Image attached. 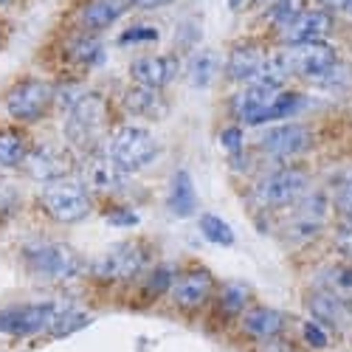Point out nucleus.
Listing matches in <instances>:
<instances>
[{
	"label": "nucleus",
	"instance_id": "obj_29",
	"mask_svg": "<svg viewBox=\"0 0 352 352\" xmlns=\"http://www.w3.org/2000/svg\"><path fill=\"white\" fill-rule=\"evenodd\" d=\"M321 287L336 290L341 296H352V265H330L321 274Z\"/></svg>",
	"mask_w": 352,
	"mask_h": 352
},
{
	"label": "nucleus",
	"instance_id": "obj_25",
	"mask_svg": "<svg viewBox=\"0 0 352 352\" xmlns=\"http://www.w3.org/2000/svg\"><path fill=\"white\" fill-rule=\"evenodd\" d=\"M68 51L79 65H102L104 63V45L96 37H74Z\"/></svg>",
	"mask_w": 352,
	"mask_h": 352
},
{
	"label": "nucleus",
	"instance_id": "obj_5",
	"mask_svg": "<svg viewBox=\"0 0 352 352\" xmlns=\"http://www.w3.org/2000/svg\"><path fill=\"white\" fill-rule=\"evenodd\" d=\"M25 265L32 274L51 279V282H65L74 279L82 271V262L74 248L65 243H34L25 248Z\"/></svg>",
	"mask_w": 352,
	"mask_h": 352
},
{
	"label": "nucleus",
	"instance_id": "obj_35",
	"mask_svg": "<svg viewBox=\"0 0 352 352\" xmlns=\"http://www.w3.org/2000/svg\"><path fill=\"white\" fill-rule=\"evenodd\" d=\"M220 141H223V146L231 155H240V150H243V130L240 127H228V130H223Z\"/></svg>",
	"mask_w": 352,
	"mask_h": 352
},
{
	"label": "nucleus",
	"instance_id": "obj_34",
	"mask_svg": "<svg viewBox=\"0 0 352 352\" xmlns=\"http://www.w3.org/2000/svg\"><path fill=\"white\" fill-rule=\"evenodd\" d=\"M336 206H338V212L349 220L352 217V178H346L344 184H341V189H338V195H336Z\"/></svg>",
	"mask_w": 352,
	"mask_h": 352
},
{
	"label": "nucleus",
	"instance_id": "obj_42",
	"mask_svg": "<svg viewBox=\"0 0 352 352\" xmlns=\"http://www.w3.org/2000/svg\"><path fill=\"white\" fill-rule=\"evenodd\" d=\"M349 226H352V217H349Z\"/></svg>",
	"mask_w": 352,
	"mask_h": 352
},
{
	"label": "nucleus",
	"instance_id": "obj_2",
	"mask_svg": "<svg viewBox=\"0 0 352 352\" xmlns=\"http://www.w3.org/2000/svg\"><path fill=\"white\" fill-rule=\"evenodd\" d=\"M104 124H107V107L99 94H82L79 99H74V104H68L65 135L76 150L94 153Z\"/></svg>",
	"mask_w": 352,
	"mask_h": 352
},
{
	"label": "nucleus",
	"instance_id": "obj_32",
	"mask_svg": "<svg viewBox=\"0 0 352 352\" xmlns=\"http://www.w3.org/2000/svg\"><path fill=\"white\" fill-rule=\"evenodd\" d=\"M155 40H158V32H155V28H150V25H133V28H127V32H122V37H119L122 45H133V43H155Z\"/></svg>",
	"mask_w": 352,
	"mask_h": 352
},
{
	"label": "nucleus",
	"instance_id": "obj_22",
	"mask_svg": "<svg viewBox=\"0 0 352 352\" xmlns=\"http://www.w3.org/2000/svg\"><path fill=\"white\" fill-rule=\"evenodd\" d=\"M124 110L130 116H141V119H161L166 113V102L161 99V91L135 85L124 94Z\"/></svg>",
	"mask_w": 352,
	"mask_h": 352
},
{
	"label": "nucleus",
	"instance_id": "obj_31",
	"mask_svg": "<svg viewBox=\"0 0 352 352\" xmlns=\"http://www.w3.org/2000/svg\"><path fill=\"white\" fill-rule=\"evenodd\" d=\"M302 336H305V341H307L310 346H316V349H324V346L330 344V333H327V327H324V324H318V321H305Z\"/></svg>",
	"mask_w": 352,
	"mask_h": 352
},
{
	"label": "nucleus",
	"instance_id": "obj_23",
	"mask_svg": "<svg viewBox=\"0 0 352 352\" xmlns=\"http://www.w3.org/2000/svg\"><path fill=\"white\" fill-rule=\"evenodd\" d=\"M169 209L172 214L178 217H189L197 209V192H195V181L186 169H178L172 175V184H169Z\"/></svg>",
	"mask_w": 352,
	"mask_h": 352
},
{
	"label": "nucleus",
	"instance_id": "obj_20",
	"mask_svg": "<svg viewBox=\"0 0 352 352\" xmlns=\"http://www.w3.org/2000/svg\"><path fill=\"white\" fill-rule=\"evenodd\" d=\"M127 6H133L130 0H87L82 14H79V20H82V25L87 28V32L96 34V32L110 28L116 20L127 12Z\"/></svg>",
	"mask_w": 352,
	"mask_h": 352
},
{
	"label": "nucleus",
	"instance_id": "obj_41",
	"mask_svg": "<svg viewBox=\"0 0 352 352\" xmlns=\"http://www.w3.org/2000/svg\"><path fill=\"white\" fill-rule=\"evenodd\" d=\"M344 12H346V14L352 17V0H346V6H344Z\"/></svg>",
	"mask_w": 352,
	"mask_h": 352
},
{
	"label": "nucleus",
	"instance_id": "obj_13",
	"mask_svg": "<svg viewBox=\"0 0 352 352\" xmlns=\"http://www.w3.org/2000/svg\"><path fill=\"white\" fill-rule=\"evenodd\" d=\"M212 290H214L212 274L203 271V268H192V271H186V274H181L178 279H175L169 293H172V302L181 310H197L212 296Z\"/></svg>",
	"mask_w": 352,
	"mask_h": 352
},
{
	"label": "nucleus",
	"instance_id": "obj_15",
	"mask_svg": "<svg viewBox=\"0 0 352 352\" xmlns=\"http://www.w3.org/2000/svg\"><path fill=\"white\" fill-rule=\"evenodd\" d=\"M130 76L135 85L153 87V91H164V87L178 76V60L172 54H155V56H141L130 65Z\"/></svg>",
	"mask_w": 352,
	"mask_h": 352
},
{
	"label": "nucleus",
	"instance_id": "obj_36",
	"mask_svg": "<svg viewBox=\"0 0 352 352\" xmlns=\"http://www.w3.org/2000/svg\"><path fill=\"white\" fill-rule=\"evenodd\" d=\"M336 248H338L341 256H346V259L352 262V226H349V223L341 226V231L336 234Z\"/></svg>",
	"mask_w": 352,
	"mask_h": 352
},
{
	"label": "nucleus",
	"instance_id": "obj_10",
	"mask_svg": "<svg viewBox=\"0 0 352 352\" xmlns=\"http://www.w3.org/2000/svg\"><path fill=\"white\" fill-rule=\"evenodd\" d=\"M146 265V251L138 243H122L94 262V276L99 279H133Z\"/></svg>",
	"mask_w": 352,
	"mask_h": 352
},
{
	"label": "nucleus",
	"instance_id": "obj_21",
	"mask_svg": "<svg viewBox=\"0 0 352 352\" xmlns=\"http://www.w3.org/2000/svg\"><path fill=\"white\" fill-rule=\"evenodd\" d=\"M25 166L32 169L40 181H56V178H65L68 175V161H65V153H60L56 146H51V144H43V146H37V150H32L28 153V158H25Z\"/></svg>",
	"mask_w": 352,
	"mask_h": 352
},
{
	"label": "nucleus",
	"instance_id": "obj_17",
	"mask_svg": "<svg viewBox=\"0 0 352 352\" xmlns=\"http://www.w3.org/2000/svg\"><path fill=\"white\" fill-rule=\"evenodd\" d=\"M327 217V200L321 192H313V195H305L299 203H296V214L290 220V237L293 240H310L318 234L321 223Z\"/></svg>",
	"mask_w": 352,
	"mask_h": 352
},
{
	"label": "nucleus",
	"instance_id": "obj_27",
	"mask_svg": "<svg viewBox=\"0 0 352 352\" xmlns=\"http://www.w3.org/2000/svg\"><path fill=\"white\" fill-rule=\"evenodd\" d=\"M200 231H203V237H206L209 243H214V245H223V248L234 245L231 226L223 217H217V214H203L200 217Z\"/></svg>",
	"mask_w": 352,
	"mask_h": 352
},
{
	"label": "nucleus",
	"instance_id": "obj_4",
	"mask_svg": "<svg viewBox=\"0 0 352 352\" xmlns=\"http://www.w3.org/2000/svg\"><path fill=\"white\" fill-rule=\"evenodd\" d=\"M161 153V146L155 141V135L144 127H119L110 135L107 144V155L119 164L124 172H135L150 166Z\"/></svg>",
	"mask_w": 352,
	"mask_h": 352
},
{
	"label": "nucleus",
	"instance_id": "obj_1",
	"mask_svg": "<svg viewBox=\"0 0 352 352\" xmlns=\"http://www.w3.org/2000/svg\"><path fill=\"white\" fill-rule=\"evenodd\" d=\"M40 203L51 220L56 223H79L85 220L87 214L94 212V197H91V189L85 186L82 178H74V175H65V178H56V181H48L43 195H40Z\"/></svg>",
	"mask_w": 352,
	"mask_h": 352
},
{
	"label": "nucleus",
	"instance_id": "obj_33",
	"mask_svg": "<svg viewBox=\"0 0 352 352\" xmlns=\"http://www.w3.org/2000/svg\"><path fill=\"white\" fill-rule=\"evenodd\" d=\"M82 324H87V316H82V313H60V318L54 321L51 333L54 336H65V333H71V330H76Z\"/></svg>",
	"mask_w": 352,
	"mask_h": 352
},
{
	"label": "nucleus",
	"instance_id": "obj_3",
	"mask_svg": "<svg viewBox=\"0 0 352 352\" xmlns=\"http://www.w3.org/2000/svg\"><path fill=\"white\" fill-rule=\"evenodd\" d=\"M310 175L302 166H279L268 172L265 178L256 184V203L268 209H285L296 206V203L307 195Z\"/></svg>",
	"mask_w": 352,
	"mask_h": 352
},
{
	"label": "nucleus",
	"instance_id": "obj_16",
	"mask_svg": "<svg viewBox=\"0 0 352 352\" xmlns=\"http://www.w3.org/2000/svg\"><path fill=\"white\" fill-rule=\"evenodd\" d=\"M127 178V172L116 164L110 155H96L91 153V158L85 161V169H82V181L85 186L96 192V195H107V192H116Z\"/></svg>",
	"mask_w": 352,
	"mask_h": 352
},
{
	"label": "nucleus",
	"instance_id": "obj_12",
	"mask_svg": "<svg viewBox=\"0 0 352 352\" xmlns=\"http://www.w3.org/2000/svg\"><path fill=\"white\" fill-rule=\"evenodd\" d=\"M307 310L313 316V321L324 327H344L352 318V302L349 296H341L336 290L327 287H316L307 296Z\"/></svg>",
	"mask_w": 352,
	"mask_h": 352
},
{
	"label": "nucleus",
	"instance_id": "obj_8",
	"mask_svg": "<svg viewBox=\"0 0 352 352\" xmlns=\"http://www.w3.org/2000/svg\"><path fill=\"white\" fill-rule=\"evenodd\" d=\"M54 104V87L40 79L17 82L6 94V113L14 122H40Z\"/></svg>",
	"mask_w": 352,
	"mask_h": 352
},
{
	"label": "nucleus",
	"instance_id": "obj_40",
	"mask_svg": "<svg viewBox=\"0 0 352 352\" xmlns=\"http://www.w3.org/2000/svg\"><path fill=\"white\" fill-rule=\"evenodd\" d=\"M130 3H133L135 9H161V6L172 3V0H130Z\"/></svg>",
	"mask_w": 352,
	"mask_h": 352
},
{
	"label": "nucleus",
	"instance_id": "obj_26",
	"mask_svg": "<svg viewBox=\"0 0 352 352\" xmlns=\"http://www.w3.org/2000/svg\"><path fill=\"white\" fill-rule=\"evenodd\" d=\"M217 74V54L214 51H200L192 65H189V79L195 87H209Z\"/></svg>",
	"mask_w": 352,
	"mask_h": 352
},
{
	"label": "nucleus",
	"instance_id": "obj_19",
	"mask_svg": "<svg viewBox=\"0 0 352 352\" xmlns=\"http://www.w3.org/2000/svg\"><path fill=\"white\" fill-rule=\"evenodd\" d=\"M285 330V313L274 310V307H248L243 313V333L256 338V341H271Z\"/></svg>",
	"mask_w": 352,
	"mask_h": 352
},
{
	"label": "nucleus",
	"instance_id": "obj_37",
	"mask_svg": "<svg viewBox=\"0 0 352 352\" xmlns=\"http://www.w3.org/2000/svg\"><path fill=\"white\" fill-rule=\"evenodd\" d=\"M172 285H175V279H172V271H169V268H158V271L153 274V279H150V287H153V293H164V290H172Z\"/></svg>",
	"mask_w": 352,
	"mask_h": 352
},
{
	"label": "nucleus",
	"instance_id": "obj_30",
	"mask_svg": "<svg viewBox=\"0 0 352 352\" xmlns=\"http://www.w3.org/2000/svg\"><path fill=\"white\" fill-rule=\"evenodd\" d=\"M302 12H305V0H276V3L271 6V12H268V20L279 28V32H285V28Z\"/></svg>",
	"mask_w": 352,
	"mask_h": 352
},
{
	"label": "nucleus",
	"instance_id": "obj_24",
	"mask_svg": "<svg viewBox=\"0 0 352 352\" xmlns=\"http://www.w3.org/2000/svg\"><path fill=\"white\" fill-rule=\"evenodd\" d=\"M25 158H28L25 138L14 130H0V166L14 169V166H23Z\"/></svg>",
	"mask_w": 352,
	"mask_h": 352
},
{
	"label": "nucleus",
	"instance_id": "obj_28",
	"mask_svg": "<svg viewBox=\"0 0 352 352\" xmlns=\"http://www.w3.org/2000/svg\"><path fill=\"white\" fill-rule=\"evenodd\" d=\"M248 299H251L248 287H245V285H237V282H231V285H226V287L220 290V310H223L226 316H237V313L245 310Z\"/></svg>",
	"mask_w": 352,
	"mask_h": 352
},
{
	"label": "nucleus",
	"instance_id": "obj_11",
	"mask_svg": "<svg viewBox=\"0 0 352 352\" xmlns=\"http://www.w3.org/2000/svg\"><path fill=\"white\" fill-rule=\"evenodd\" d=\"M279 94H282V87H276V85L251 82L237 96L234 107H237V116L245 124H268L271 122V107H274Z\"/></svg>",
	"mask_w": 352,
	"mask_h": 352
},
{
	"label": "nucleus",
	"instance_id": "obj_7",
	"mask_svg": "<svg viewBox=\"0 0 352 352\" xmlns=\"http://www.w3.org/2000/svg\"><path fill=\"white\" fill-rule=\"evenodd\" d=\"M60 318V307L51 302H32V305H14L0 310V333L28 338L43 330H51L54 321Z\"/></svg>",
	"mask_w": 352,
	"mask_h": 352
},
{
	"label": "nucleus",
	"instance_id": "obj_18",
	"mask_svg": "<svg viewBox=\"0 0 352 352\" xmlns=\"http://www.w3.org/2000/svg\"><path fill=\"white\" fill-rule=\"evenodd\" d=\"M265 63H268V54L259 45H237L228 54L226 71H228L231 79H237V82H256L262 68H265Z\"/></svg>",
	"mask_w": 352,
	"mask_h": 352
},
{
	"label": "nucleus",
	"instance_id": "obj_38",
	"mask_svg": "<svg viewBox=\"0 0 352 352\" xmlns=\"http://www.w3.org/2000/svg\"><path fill=\"white\" fill-rule=\"evenodd\" d=\"M110 226H135L138 223V214L135 212H127V209H119V212H113L107 214Z\"/></svg>",
	"mask_w": 352,
	"mask_h": 352
},
{
	"label": "nucleus",
	"instance_id": "obj_39",
	"mask_svg": "<svg viewBox=\"0 0 352 352\" xmlns=\"http://www.w3.org/2000/svg\"><path fill=\"white\" fill-rule=\"evenodd\" d=\"M316 6L324 9V12H344L346 0H316Z\"/></svg>",
	"mask_w": 352,
	"mask_h": 352
},
{
	"label": "nucleus",
	"instance_id": "obj_14",
	"mask_svg": "<svg viewBox=\"0 0 352 352\" xmlns=\"http://www.w3.org/2000/svg\"><path fill=\"white\" fill-rule=\"evenodd\" d=\"M330 32H333V17H330V12H324V9H305V12L282 32V40H285L287 45L321 43V40H327Z\"/></svg>",
	"mask_w": 352,
	"mask_h": 352
},
{
	"label": "nucleus",
	"instance_id": "obj_9",
	"mask_svg": "<svg viewBox=\"0 0 352 352\" xmlns=\"http://www.w3.org/2000/svg\"><path fill=\"white\" fill-rule=\"evenodd\" d=\"M310 130L305 124H276L262 135L259 146L271 161H290L310 150Z\"/></svg>",
	"mask_w": 352,
	"mask_h": 352
},
{
	"label": "nucleus",
	"instance_id": "obj_6",
	"mask_svg": "<svg viewBox=\"0 0 352 352\" xmlns=\"http://www.w3.org/2000/svg\"><path fill=\"white\" fill-rule=\"evenodd\" d=\"M282 60L290 71V76H302L321 82L330 71L338 68V51L330 43H302V45H287L282 51Z\"/></svg>",
	"mask_w": 352,
	"mask_h": 352
}]
</instances>
